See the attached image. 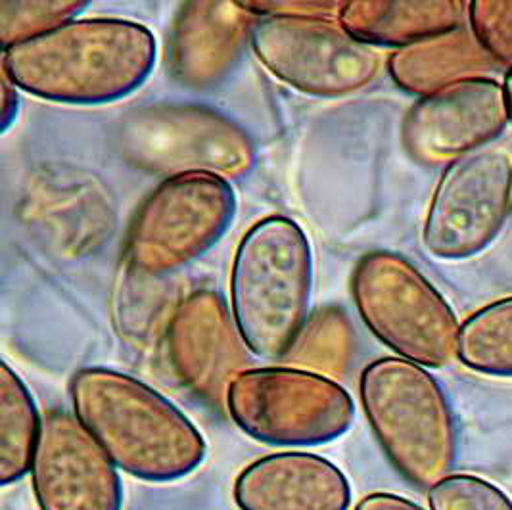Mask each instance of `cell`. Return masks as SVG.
<instances>
[{"label":"cell","instance_id":"1","mask_svg":"<svg viewBox=\"0 0 512 510\" xmlns=\"http://www.w3.org/2000/svg\"><path fill=\"white\" fill-rule=\"evenodd\" d=\"M158 43L146 25L77 18L2 52V73L24 93L71 106L112 104L152 75Z\"/></svg>","mask_w":512,"mask_h":510},{"label":"cell","instance_id":"2","mask_svg":"<svg viewBox=\"0 0 512 510\" xmlns=\"http://www.w3.org/2000/svg\"><path fill=\"white\" fill-rule=\"evenodd\" d=\"M73 415L125 474L169 484L204 463L208 443L165 395L127 372L87 367L70 382Z\"/></svg>","mask_w":512,"mask_h":510},{"label":"cell","instance_id":"3","mask_svg":"<svg viewBox=\"0 0 512 510\" xmlns=\"http://www.w3.org/2000/svg\"><path fill=\"white\" fill-rule=\"evenodd\" d=\"M313 250L284 215L259 219L242 234L231 265V311L250 351L284 361L305 321L313 292Z\"/></svg>","mask_w":512,"mask_h":510},{"label":"cell","instance_id":"4","mask_svg":"<svg viewBox=\"0 0 512 510\" xmlns=\"http://www.w3.org/2000/svg\"><path fill=\"white\" fill-rule=\"evenodd\" d=\"M359 399L386 459L415 487L430 489L457 461V428L430 369L380 357L359 376Z\"/></svg>","mask_w":512,"mask_h":510},{"label":"cell","instance_id":"5","mask_svg":"<svg viewBox=\"0 0 512 510\" xmlns=\"http://www.w3.org/2000/svg\"><path fill=\"white\" fill-rule=\"evenodd\" d=\"M351 296L363 325L396 357L424 369H445L457 359V313L403 255H363L351 275Z\"/></svg>","mask_w":512,"mask_h":510},{"label":"cell","instance_id":"6","mask_svg":"<svg viewBox=\"0 0 512 510\" xmlns=\"http://www.w3.org/2000/svg\"><path fill=\"white\" fill-rule=\"evenodd\" d=\"M119 156L163 179L213 175L246 177L257 162L256 144L242 125L208 106L158 102L129 110L114 133Z\"/></svg>","mask_w":512,"mask_h":510},{"label":"cell","instance_id":"7","mask_svg":"<svg viewBox=\"0 0 512 510\" xmlns=\"http://www.w3.org/2000/svg\"><path fill=\"white\" fill-rule=\"evenodd\" d=\"M225 411L248 438L300 449L348 434L355 403L338 380L280 365L240 372L229 386Z\"/></svg>","mask_w":512,"mask_h":510},{"label":"cell","instance_id":"8","mask_svg":"<svg viewBox=\"0 0 512 510\" xmlns=\"http://www.w3.org/2000/svg\"><path fill=\"white\" fill-rule=\"evenodd\" d=\"M236 194L231 181L213 175L163 179L140 204L125 240L131 273L162 279L211 248L231 229Z\"/></svg>","mask_w":512,"mask_h":510},{"label":"cell","instance_id":"9","mask_svg":"<svg viewBox=\"0 0 512 510\" xmlns=\"http://www.w3.org/2000/svg\"><path fill=\"white\" fill-rule=\"evenodd\" d=\"M252 52L280 83L313 98L359 93L382 70L376 48L328 18H259Z\"/></svg>","mask_w":512,"mask_h":510},{"label":"cell","instance_id":"10","mask_svg":"<svg viewBox=\"0 0 512 510\" xmlns=\"http://www.w3.org/2000/svg\"><path fill=\"white\" fill-rule=\"evenodd\" d=\"M511 211V156L501 148L468 154L445 167L426 211L422 246L445 261L482 254Z\"/></svg>","mask_w":512,"mask_h":510},{"label":"cell","instance_id":"11","mask_svg":"<svg viewBox=\"0 0 512 510\" xmlns=\"http://www.w3.org/2000/svg\"><path fill=\"white\" fill-rule=\"evenodd\" d=\"M165 348L181 384L217 411H225L231 382L252 369L256 357L234 321L231 305L213 290H196L173 309Z\"/></svg>","mask_w":512,"mask_h":510},{"label":"cell","instance_id":"12","mask_svg":"<svg viewBox=\"0 0 512 510\" xmlns=\"http://www.w3.org/2000/svg\"><path fill=\"white\" fill-rule=\"evenodd\" d=\"M509 127L503 83L478 77L419 98L401 121V144L420 165L480 152Z\"/></svg>","mask_w":512,"mask_h":510},{"label":"cell","instance_id":"13","mask_svg":"<svg viewBox=\"0 0 512 510\" xmlns=\"http://www.w3.org/2000/svg\"><path fill=\"white\" fill-rule=\"evenodd\" d=\"M29 476L41 510L123 509L119 468L66 411L43 417Z\"/></svg>","mask_w":512,"mask_h":510},{"label":"cell","instance_id":"14","mask_svg":"<svg viewBox=\"0 0 512 510\" xmlns=\"http://www.w3.org/2000/svg\"><path fill=\"white\" fill-rule=\"evenodd\" d=\"M256 14L242 2L192 0L179 6L167 41L171 77L190 91L219 87L252 48Z\"/></svg>","mask_w":512,"mask_h":510},{"label":"cell","instance_id":"15","mask_svg":"<svg viewBox=\"0 0 512 510\" xmlns=\"http://www.w3.org/2000/svg\"><path fill=\"white\" fill-rule=\"evenodd\" d=\"M240 510H350L346 474L307 451L271 453L248 464L234 480Z\"/></svg>","mask_w":512,"mask_h":510},{"label":"cell","instance_id":"16","mask_svg":"<svg viewBox=\"0 0 512 510\" xmlns=\"http://www.w3.org/2000/svg\"><path fill=\"white\" fill-rule=\"evenodd\" d=\"M463 0H350L338 22L369 47L405 48L465 27Z\"/></svg>","mask_w":512,"mask_h":510},{"label":"cell","instance_id":"17","mask_svg":"<svg viewBox=\"0 0 512 510\" xmlns=\"http://www.w3.org/2000/svg\"><path fill=\"white\" fill-rule=\"evenodd\" d=\"M497 64L468 27L394 50L388 73L403 93L430 96L468 79L486 77Z\"/></svg>","mask_w":512,"mask_h":510},{"label":"cell","instance_id":"18","mask_svg":"<svg viewBox=\"0 0 512 510\" xmlns=\"http://www.w3.org/2000/svg\"><path fill=\"white\" fill-rule=\"evenodd\" d=\"M43 417L22 376L0 365V484L22 482L31 472Z\"/></svg>","mask_w":512,"mask_h":510},{"label":"cell","instance_id":"19","mask_svg":"<svg viewBox=\"0 0 512 510\" xmlns=\"http://www.w3.org/2000/svg\"><path fill=\"white\" fill-rule=\"evenodd\" d=\"M353 351L355 332L348 315L340 307L328 305L309 315L284 361L290 367L332 378L346 374Z\"/></svg>","mask_w":512,"mask_h":510},{"label":"cell","instance_id":"20","mask_svg":"<svg viewBox=\"0 0 512 510\" xmlns=\"http://www.w3.org/2000/svg\"><path fill=\"white\" fill-rule=\"evenodd\" d=\"M457 359L478 374L511 378L512 296L488 303L466 319Z\"/></svg>","mask_w":512,"mask_h":510},{"label":"cell","instance_id":"21","mask_svg":"<svg viewBox=\"0 0 512 510\" xmlns=\"http://www.w3.org/2000/svg\"><path fill=\"white\" fill-rule=\"evenodd\" d=\"M87 6L85 0H0L2 52L70 24Z\"/></svg>","mask_w":512,"mask_h":510},{"label":"cell","instance_id":"22","mask_svg":"<svg viewBox=\"0 0 512 510\" xmlns=\"http://www.w3.org/2000/svg\"><path fill=\"white\" fill-rule=\"evenodd\" d=\"M430 510H512V499L476 474H449L428 489Z\"/></svg>","mask_w":512,"mask_h":510},{"label":"cell","instance_id":"23","mask_svg":"<svg viewBox=\"0 0 512 510\" xmlns=\"http://www.w3.org/2000/svg\"><path fill=\"white\" fill-rule=\"evenodd\" d=\"M466 22L489 58L512 70V0H472Z\"/></svg>","mask_w":512,"mask_h":510},{"label":"cell","instance_id":"24","mask_svg":"<svg viewBox=\"0 0 512 510\" xmlns=\"http://www.w3.org/2000/svg\"><path fill=\"white\" fill-rule=\"evenodd\" d=\"M257 18H328L338 20L344 0H240Z\"/></svg>","mask_w":512,"mask_h":510},{"label":"cell","instance_id":"25","mask_svg":"<svg viewBox=\"0 0 512 510\" xmlns=\"http://www.w3.org/2000/svg\"><path fill=\"white\" fill-rule=\"evenodd\" d=\"M353 510H426L417 505L415 501L397 495V493H388V491H374L365 495Z\"/></svg>","mask_w":512,"mask_h":510},{"label":"cell","instance_id":"26","mask_svg":"<svg viewBox=\"0 0 512 510\" xmlns=\"http://www.w3.org/2000/svg\"><path fill=\"white\" fill-rule=\"evenodd\" d=\"M0 129L2 133H6L18 119L20 114V89L2 73V81H0Z\"/></svg>","mask_w":512,"mask_h":510},{"label":"cell","instance_id":"27","mask_svg":"<svg viewBox=\"0 0 512 510\" xmlns=\"http://www.w3.org/2000/svg\"><path fill=\"white\" fill-rule=\"evenodd\" d=\"M503 91H505V100H507L509 123L512 125V70L507 71V75H505V81H503Z\"/></svg>","mask_w":512,"mask_h":510}]
</instances>
